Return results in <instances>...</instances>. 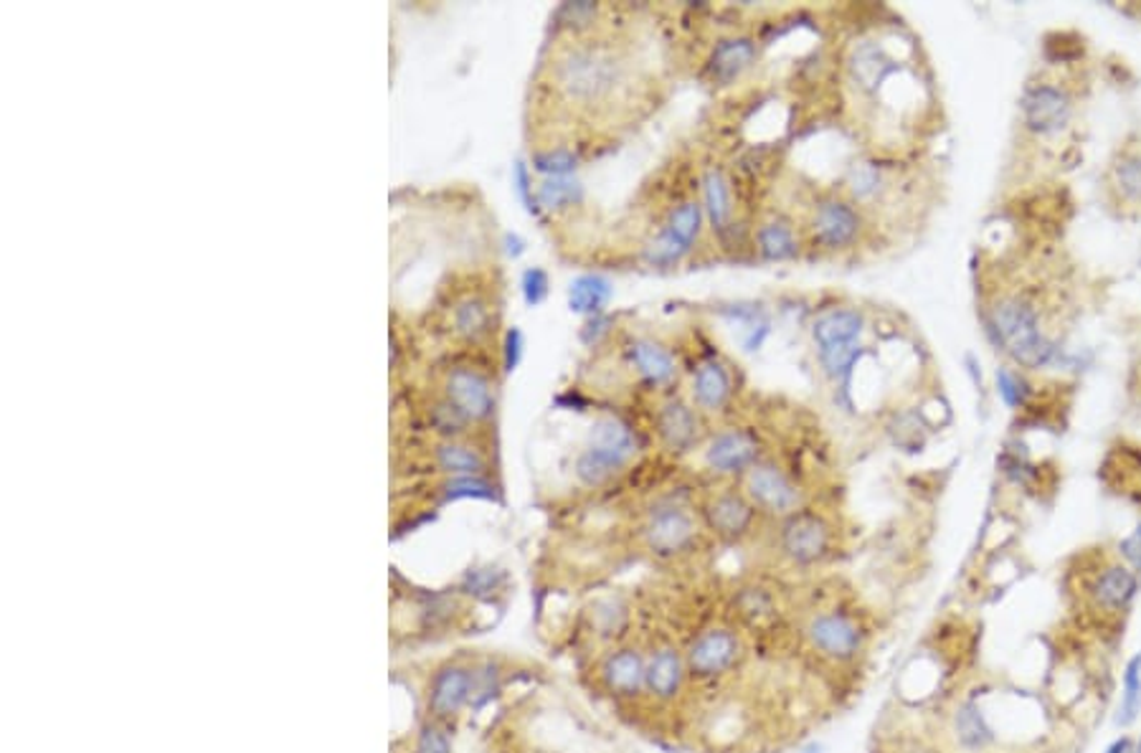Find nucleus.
I'll return each instance as SVG.
<instances>
[{
	"mask_svg": "<svg viewBox=\"0 0 1141 753\" xmlns=\"http://www.w3.org/2000/svg\"><path fill=\"white\" fill-rule=\"evenodd\" d=\"M756 249L766 262H789V259L797 256L799 241L791 224L784 221V218H774V221L761 224V229L756 231Z\"/></svg>",
	"mask_w": 1141,
	"mask_h": 753,
	"instance_id": "nucleus-27",
	"label": "nucleus"
},
{
	"mask_svg": "<svg viewBox=\"0 0 1141 753\" xmlns=\"http://www.w3.org/2000/svg\"><path fill=\"white\" fill-rule=\"evenodd\" d=\"M523 295H525V303L528 305H540L544 299L548 297V274L544 270H538V266H533V270H528L523 274Z\"/></svg>",
	"mask_w": 1141,
	"mask_h": 753,
	"instance_id": "nucleus-38",
	"label": "nucleus"
},
{
	"mask_svg": "<svg viewBox=\"0 0 1141 753\" xmlns=\"http://www.w3.org/2000/svg\"><path fill=\"white\" fill-rule=\"evenodd\" d=\"M1106 753H1137V741L1129 739V735H1121L1106 749Z\"/></svg>",
	"mask_w": 1141,
	"mask_h": 753,
	"instance_id": "nucleus-45",
	"label": "nucleus"
},
{
	"mask_svg": "<svg viewBox=\"0 0 1141 753\" xmlns=\"http://www.w3.org/2000/svg\"><path fill=\"white\" fill-rule=\"evenodd\" d=\"M756 61V44L749 36H731L718 42L714 54L708 59V75L718 87L733 84L741 79L743 71L751 69Z\"/></svg>",
	"mask_w": 1141,
	"mask_h": 753,
	"instance_id": "nucleus-20",
	"label": "nucleus"
},
{
	"mask_svg": "<svg viewBox=\"0 0 1141 753\" xmlns=\"http://www.w3.org/2000/svg\"><path fill=\"white\" fill-rule=\"evenodd\" d=\"M698 538V523L683 505L665 502L650 510L644 523V540L658 556H677Z\"/></svg>",
	"mask_w": 1141,
	"mask_h": 753,
	"instance_id": "nucleus-10",
	"label": "nucleus"
},
{
	"mask_svg": "<svg viewBox=\"0 0 1141 753\" xmlns=\"http://www.w3.org/2000/svg\"><path fill=\"white\" fill-rule=\"evenodd\" d=\"M658 434L670 452H687L698 444L700 421L685 401H668L658 414Z\"/></svg>",
	"mask_w": 1141,
	"mask_h": 753,
	"instance_id": "nucleus-22",
	"label": "nucleus"
},
{
	"mask_svg": "<svg viewBox=\"0 0 1141 753\" xmlns=\"http://www.w3.org/2000/svg\"><path fill=\"white\" fill-rule=\"evenodd\" d=\"M606 333H609V318H606V315H594V318H589L584 330H581V340H584L586 345H596Z\"/></svg>",
	"mask_w": 1141,
	"mask_h": 753,
	"instance_id": "nucleus-44",
	"label": "nucleus"
},
{
	"mask_svg": "<svg viewBox=\"0 0 1141 753\" xmlns=\"http://www.w3.org/2000/svg\"><path fill=\"white\" fill-rule=\"evenodd\" d=\"M1119 554L1123 556V561H1127L1131 569H1134L1137 573L1141 571V525L1134 533H1131L1129 538L1121 540Z\"/></svg>",
	"mask_w": 1141,
	"mask_h": 753,
	"instance_id": "nucleus-42",
	"label": "nucleus"
},
{
	"mask_svg": "<svg viewBox=\"0 0 1141 753\" xmlns=\"http://www.w3.org/2000/svg\"><path fill=\"white\" fill-rule=\"evenodd\" d=\"M1116 181H1119L1123 196H1129L1131 201H1141V158L1123 160V163L1116 168Z\"/></svg>",
	"mask_w": 1141,
	"mask_h": 753,
	"instance_id": "nucleus-37",
	"label": "nucleus"
},
{
	"mask_svg": "<svg viewBox=\"0 0 1141 753\" xmlns=\"http://www.w3.org/2000/svg\"><path fill=\"white\" fill-rule=\"evenodd\" d=\"M602 687L617 700H637L647 693V654L637 647H617L598 668Z\"/></svg>",
	"mask_w": 1141,
	"mask_h": 753,
	"instance_id": "nucleus-11",
	"label": "nucleus"
},
{
	"mask_svg": "<svg viewBox=\"0 0 1141 753\" xmlns=\"http://www.w3.org/2000/svg\"><path fill=\"white\" fill-rule=\"evenodd\" d=\"M754 517L756 507L754 502L746 498V492H716V495H710L706 505H703V521H706L708 530H714L718 538L731 540V544L749 536Z\"/></svg>",
	"mask_w": 1141,
	"mask_h": 753,
	"instance_id": "nucleus-12",
	"label": "nucleus"
},
{
	"mask_svg": "<svg viewBox=\"0 0 1141 753\" xmlns=\"http://www.w3.org/2000/svg\"><path fill=\"white\" fill-rule=\"evenodd\" d=\"M860 231V216L845 201H822L812 216V237L828 249L849 247Z\"/></svg>",
	"mask_w": 1141,
	"mask_h": 753,
	"instance_id": "nucleus-16",
	"label": "nucleus"
},
{
	"mask_svg": "<svg viewBox=\"0 0 1141 753\" xmlns=\"http://www.w3.org/2000/svg\"><path fill=\"white\" fill-rule=\"evenodd\" d=\"M586 449H594L596 455L612 459L614 465L625 469L629 459L637 455V436L619 417H602L594 421L592 432H589Z\"/></svg>",
	"mask_w": 1141,
	"mask_h": 753,
	"instance_id": "nucleus-21",
	"label": "nucleus"
},
{
	"mask_svg": "<svg viewBox=\"0 0 1141 753\" xmlns=\"http://www.w3.org/2000/svg\"><path fill=\"white\" fill-rule=\"evenodd\" d=\"M807 642L820 658L847 665L855 662L868 642V631L849 612H822L807 625Z\"/></svg>",
	"mask_w": 1141,
	"mask_h": 753,
	"instance_id": "nucleus-5",
	"label": "nucleus"
},
{
	"mask_svg": "<svg viewBox=\"0 0 1141 753\" xmlns=\"http://www.w3.org/2000/svg\"><path fill=\"white\" fill-rule=\"evenodd\" d=\"M625 67L612 48L577 46L558 61L556 82L569 100L592 104L609 96L621 82Z\"/></svg>",
	"mask_w": 1141,
	"mask_h": 753,
	"instance_id": "nucleus-1",
	"label": "nucleus"
},
{
	"mask_svg": "<svg viewBox=\"0 0 1141 753\" xmlns=\"http://www.w3.org/2000/svg\"><path fill=\"white\" fill-rule=\"evenodd\" d=\"M477 672L465 665H447L436 672L429 687V712L434 718H452L475 698Z\"/></svg>",
	"mask_w": 1141,
	"mask_h": 753,
	"instance_id": "nucleus-13",
	"label": "nucleus"
},
{
	"mask_svg": "<svg viewBox=\"0 0 1141 753\" xmlns=\"http://www.w3.org/2000/svg\"><path fill=\"white\" fill-rule=\"evenodd\" d=\"M490 326V312L482 299H465L455 310V328L465 338H480Z\"/></svg>",
	"mask_w": 1141,
	"mask_h": 753,
	"instance_id": "nucleus-31",
	"label": "nucleus"
},
{
	"mask_svg": "<svg viewBox=\"0 0 1141 753\" xmlns=\"http://www.w3.org/2000/svg\"><path fill=\"white\" fill-rule=\"evenodd\" d=\"M865 320L857 310H828L814 320L812 338L820 353V363L832 380L847 386L853 376L855 363L863 355V335Z\"/></svg>",
	"mask_w": 1141,
	"mask_h": 753,
	"instance_id": "nucleus-3",
	"label": "nucleus"
},
{
	"mask_svg": "<svg viewBox=\"0 0 1141 753\" xmlns=\"http://www.w3.org/2000/svg\"><path fill=\"white\" fill-rule=\"evenodd\" d=\"M1137 753H1141V739L1137 741Z\"/></svg>",
	"mask_w": 1141,
	"mask_h": 753,
	"instance_id": "nucleus-46",
	"label": "nucleus"
},
{
	"mask_svg": "<svg viewBox=\"0 0 1141 753\" xmlns=\"http://www.w3.org/2000/svg\"><path fill=\"white\" fill-rule=\"evenodd\" d=\"M449 403L467 421L488 419L495 409V393H492L490 380L472 368H455L447 380Z\"/></svg>",
	"mask_w": 1141,
	"mask_h": 753,
	"instance_id": "nucleus-14",
	"label": "nucleus"
},
{
	"mask_svg": "<svg viewBox=\"0 0 1141 753\" xmlns=\"http://www.w3.org/2000/svg\"><path fill=\"white\" fill-rule=\"evenodd\" d=\"M779 546L791 563L814 566L830 554L832 528L822 515L799 510V513L784 517Z\"/></svg>",
	"mask_w": 1141,
	"mask_h": 753,
	"instance_id": "nucleus-9",
	"label": "nucleus"
},
{
	"mask_svg": "<svg viewBox=\"0 0 1141 753\" xmlns=\"http://www.w3.org/2000/svg\"><path fill=\"white\" fill-rule=\"evenodd\" d=\"M598 15V5L592 0H579V3H563L556 11L558 26L566 28H586L592 26Z\"/></svg>",
	"mask_w": 1141,
	"mask_h": 753,
	"instance_id": "nucleus-33",
	"label": "nucleus"
},
{
	"mask_svg": "<svg viewBox=\"0 0 1141 753\" xmlns=\"http://www.w3.org/2000/svg\"><path fill=\"white\" fill-rule=\"evenodd\" d=\"M521 355H523V333L517 328H513V330H507V335H505V370L507 374L517 368Z\"/></svg>",
	"mask_w": 1141,
	"mask_h": 753,
	"instance_id": "nucleus-43",
	"label": "nucleus"
},
{
	"mask_svg": "<svg viewBox=\"0 0 1141 753\" xmlns=\"http://www.w3.org/2000/svg\"><path fill=\"white\" fill-rule=\"evenodd\" d=\"M878 185H880V175L870 163H857L849 168L847 189L855 198H870L872 193L878 191Z\"/></svg>",
	"mask_w": 1141,
	"mask_h": 753,
	"instance_id": "nucleus-35",
	"label": "nucleus"
},
{
	"mask_svg": "<svg viewBox=\"0 0 1141 753\" xmlns=\"http://www.w3.org/2000/svg\"><path fill=\"white\" fill-rule=\"evenodd\" d=\"M1139 589L1141 579L1129 563H1106L1081 586V604L1091 619L1111 625L1127 617Z\"/></svg>",
	"mask_w": 1141,
	"mask_h": 753,
	"instance_id": "nucleus-4",
	"label": "nucleus"
},
{
	"mask_svg": "<svg viewBox=\"0 0 1141 753\" xmlns=\"http://www.w3.org/2000/svg\"><path fill=\"white\" fill-rule=\"evenodd\" d=\"M706 461L720 475H746L758 461V442L749 432L728 429L708 444Z\"/></svg>",
	"mask_w": 1141,
	"mask_h": 753,
	"instance_id": "nucleus-17",
	"label": "nucleus"
},
{
	"mask_svg": "<svg viewBox=\"0 0 1141 753\" xmlns=\"http://www.w3.org/2000/svg\"><path fill=\"white\" fill-rule=\"evenodd\" d=\"M990 330L1019 366L1040 368L1053 361L1056 345L1048 338H1042L1038 315L1023 299H1000L992 307Z\"/></svg>",
	"mask_w": 1141,
	"mask_h": 753,
	"instance_id": "nucleus-2",
	"label": "nucleus"
},
{
	"mask_svg": "<svg viewBox=\"0 0 1141 753\" xmlns=\"http://www.w3.org/2000/svg\"><path fill=\"white\" fill-rule=\"evenodd\" d=\"M513 183H515V191H517V196H521V201L525 204V208H528L533 216H538V214H540L538 196H533L530 175H528V168H525V163H515Z\"/></svg>",
	"mask_w": 1141,
	"mask_h": 753,
	"instance_id": "nucleus-41",
	"label": "nucleus"
},
{
	"mask_svg": "<svg viewBox=\"0 0 1141 753\" xmlns=\"http://www.w3.org/2000/svg\"><path fill=\"white\" fill-rule=\"evenodd\" d=\"M1023 115L1025 125L1030 127L1032 133L1048 135L1065 127L1068 117H1071V102H1068V96L1056 87H1032L1027 89L1023 96Z\"/></svg>",
	"mask_w": 1141,
	"mask_h": 753,
	"instance_id": "nucleus-18",
	"label": "nucleus"
},
{
	"mask_svg": "<svg viewBox=\"0 0 1141 753\" xmlns=\"http://www.w3.org/2000/svg\"><path fill=\"white\" fill-rule=\"evenodd\" d=\"M627 355L637 368V374L642 376L647 384L665 386L675 378V358L670 355L668 347H662L650 338L632 340V343L627 345Z\"/></svg>",
	"mask_w": 1141,
	"mask_h": 753,
	"instance_id": "nucleus-23",
	"label": "nucleus"
},
{
	"mask_svg": "<svg viewBox=\"0 0 1141 753\" xmlns=\"http://www.w3.org/2000/svg\"><path fill=\"white\" fill-rule=\"evenodd\" d=\"M584 201V185L577 178H546L538 189V204L544 208H569Z\"/></svg>",
	"mask_w": 1141,
	"mask_h": 753,
	"instance_id": "nucleus-29",
	"label": "nucleus"
},
{
	"mask_svg": "<svg viewBox=\"0 0 1141 753\" xmlns=\"http://www.w3.org/2000/svg\"><path fill=\"white\" fill-rule=\"evenodd\" d=\"M533 168L546 173L548 178H566L579 168V156L563 148L536 152V156H533Z\"/></svg>",
	"mask_w": 1141,
	"mask_h": 753,
	"instance_id": "nucleus-32",
	"label": "nucleus"
},
{
	"mask_svg": "<svg viewBox=\"0 0 1141 753\" xmlns=\"http://www.w3.org/2000/svg\"><path fill=\"white\" fill-rule=\"evenodd\" d=\"M687 677L685 652L662 644L647 654V693L660 703H675Z\"/></svg>",
	"mask_w": 1141,
	"mask_h": 753,
	"instance_id": "nucleus-15",
	"label": "nucleus"
},
{
	"mask_svg": "<svg viewBox=\"0 0 1141 753\" xmlns=\"http://www.w3.org/2000/svg\"><path fill=\"white\" fill-rule=\"evenodd\" d=\"M1139 579H1141V571H1139Z\"/></svg>",
	"mask_w": 1141,
	"mask_h": 753,
	"instance_id": "nucleus-47",
	"label": "nucleus"
},
{
	"mask_svg": "<svg viewBox=\"0 0 1141 753\" xmlns=\"http://www.w3.org/2000/svg\"><path fill=\"white\" fill-rule=\"evenodd\" d=\"M743 654L741 637L728 627H710L693 639L685 652L687 675L716 680L739 665Z\"/></svg>",
	"mask_w": 1141,
	"mask_h": 753,
	"instance_id": "nucleus-8",
	"label": "nucleus"
},
{
	"mask_svg": "<svg viewBox=\"0 0 1141 753\" xmlns=\"http://www.w3.org/2000/svg\"><path fill=\"white\" fill-rule=\"evenodd\" d=\"M703 210H706L710 226L714 231L726 237L731 231V216H733V198H731V185L723 170L708 168L703 175Z\"/></svg>",
	"mask_w": 1141,
	"mask_h": 753,
	"instance_id": "nucleus-24",
	"label": "nucleus"
},
{
	"mask_svg": "<svg viewBox=\"0 0 1141 753\" xmlns=\"http://www.w3.org/2000/svg\"><path fill=\"white\" fill-rule=\"evenodd\" d=\"M997 388H1000V396L1009 403V407H1023L1027 399L1025 384L1015 374H1009L1007 368L997 370Z\"/></svg>",
	"mask_w": 1141,
	"mask_h": 753,
	"instance_id": "nucleus-39",
	"label": "nucleus"
},
{
	"mask_svg": "<svg viewBox=\"0 0 1141 753\" xmlns=\"http://www.w3.org/2000/svg\"><path fill=\"white\" fill-rule=\"evenodd\" d=\"M849 77L860 84L865 92H878L886 84V79L898 71V61L886 52L880 42H860L853 46L847 56Z\"/></svg>",
	"mask_w": 1141,
	"mask_h": 753,
	"instance_id": "nucleus-19",
	"label": "nucleus"
},
{
	"mask_svg": "<svg viewBox=\"0 0 1141 753\" xmlns=\"http://www.w3.org/2000/svg\"><path fill=\"white\" fill-rule=\"evenodd\" d=\"M444 498L447 500H459V498H475V500H492L495 498V488L488 480H482L480 475L475 477H455L447 484V492H444Z\"/></svg>",
	"mask_w": 1141,
	"mask_h": 753,
	"instance_id": "nucleus-34",
	"label": "nucleus"
},
{
	"mask_svg": "<svg viewBox=\"0 0 1141 753\" xmlns=\"http://www.w3.org/2000/svg\"><path fill=\"white\" fill-rule=\"evenodd\" d=\"M432 424L440 429L442 434L457 436V434L465 432L467 419L459 414V411L452 407L449 401H444V403H436V407L432 409Z\"/></svg>",
	"mask_w": 1141,
	"mask_h": 753,
	"instance_id": "nucleus-36",
	"label": "nucleus"
},
{
	"mask_svg": "<svg viewBox=\"0 0 1141 753\" xmlns=\"http://www.w3.org/2000/svg\"><path fill=\"white\" fill-rule=\"evenodd\" d=\"M743 492L746 498L754 502L756 510H764L768 515L789 517L802 510V490L797 488V482L784 472L781 467H776L774 461H756L754 467L746 472L743 480Z\"/></svg>",
	"mask_w": 1141,
	"mask_h": 753,
	"instance_id": "nucleus-6",
	"label": "nucleus"
},
{
	"mask_svg": "<svg viewBox=\"0 0 1141 753\" xmlns=\"http://www.w3.org/2000/svg\"><path fill=\"white\" fill-rule=\"evenodd\" d=\"M1121 703L1119 712H1116V726L1129 728L1141 712V654L1131 658L1123 668V687H1121Z\"/></svg>",
	"mask_w": 1141,
	"mask_h": 753,
	"instance_id": "nucleus-28",
	"label": "nucleus"
},
{
	"mask_svg": "<svg viewBox=\"0 0 1141 753\" xmlns=\"http://www.w3.org/2000/svg\"><path fill=\"white\" fill-rule=\"evenodd\" d=\"M706 210L698 201H685L668 216L660 237L650 241L644 249V259L652 266H673L683 262V256L693 249L700 237Z\"/></svg>",
	"mask_w": 1141,
	"mask_h": 753,
	"instance_id": "nucleus-7",
	"label": "nucleus"
},
{
	"mask_svg": "<svg viewBox=\"0 0 1141 753\" xmlns=\"http://www.w3.org/2000/svg\"><path fill=\"white\" fill-rule=\"evenodd\" d=\"M693 396L695 403L708 411H718L731 399V376H728L723 363L716 358L700 363L698 370H695Z\"/></svg>",
	"mask_w": 1141,
	"mask_h": 753,
	"instance_id": "nucleus-25",
	"label": "nucleus"
},
{
	"mask_svg": "<svg viewBox=\"0 0 1141 753\" xmlns=\"http://www.w3.org/2000/svg\"><path fill=\"white\" fill-rule=\"evenodd\" d=\"M612 299V282L602 274H584L577 277L569 287V307L579 315H604V307Z\"/></svg>",
	"mask_w": 1141,
	"mask_h": 753,
	"instance_id": "nucleus-26",
	"label": "nucleus"
},
{
	"mask_svg": "<svg viewBox=\"0 0 1141 753\" xmlns=\"http://www.w3.org/2000/svg\"><path fill=\"white\" fill-rule=\"evenodd\" d=\"M417 753H452L449 735L440 726H426L422 735H419Z\"/></svg>",
	"mask_w": 1141,
	"mask_h": 753,
	"instance_id": "nucleus-40",
	"label": "nucleus"
},
{
	"mask_svg": "<svg viewBox=\"0 0 1141 753\" xmlns=\"http://www.w3.org/2000/svg\"><path fill=\"white\" fill-rule=\"evenodd\" d=\"M436 461H440V467L444 469V472L455 475V477H475L482 472L484 461L482 457L477 455L475 449L465 447V444H442L440 449H436Z\"/></svg>",
	"mask_w": 1141,
	"mask_h": 753,
	"instance_id": "nucleus-30",
	"label": "nucleus"
}]
</instances>
